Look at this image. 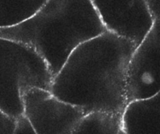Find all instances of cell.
<instances>
[{"instance_id": "2", "label": "cell", "mask_w": 160, "mask_h": 134, "mask_svg": "<svg viewBox=\"0 0 160 134\" xmlns=\"http://www.w3.org/2000/svg\"><path fill=\"white\" fill-rule=\"evenodd\" d=\"M106 30L90 0H47L28 21L0 27V38L32 47L55 75L76 47Z\"/></svg>"}, {"instance_id": "8", "label": "cell", "mask_w": 160, "mask_h": 134, "mask_svg": "<svg viewBox=\"0 0 160 134\" xmlns=\"http://www.w3.org/2000/svg\"><path fill=\"white\" fill-rule=\"evenodd\" d=\"M72 134H125L122 113L104 110L86 113Z\"/></svg>"}, {"instance_id": "10", "label": "cell", "mask_w": 160, "mask_h": 134, "mask_svg": "<svg viewBox=\"0 0 160 134\" xmlns=\"http://www.w3.org/2000/svg\"><path fill=\"white\" fill-rule=\"evenodd\" d=\"M13 133L35 134V129L30 120L24 113L15 118V126Z\"/></svg>"}, {"instance_id": "3", "label": "cell", "mask_w": 160, "mask_h": 134, "mask_svg": "<svg viewBox=\"0 0 160 134\" xmlns=\"http://www.w3.org/2000/svg\"><path fill=\"white\" fill-rule=\"evenodd\" d=\"M54 75L38 52L24 43L0 38V110L17 118L23 114L28 89H50Z\"/></svg>"}, {"instance_id": "1", "label": "cell", "mask_w": 160, "mask_h": 134, "mask_svg": "<svg viewBox=\"0 0 160 134\" xmlns=\"http://www.w3.org/2000/svg\"><path fill=\"white\" fill-rule=\"evenodd\" d=\"M136 43L111 31L84 42L54 75L50 90L88 113L127 106L129 66Z\"/></svg>"}, {"instance_id": "11", "label": "cell", "mask_w": 160, "mask_h": 134, "mask_svg": "<svg viewBox=\"0 0 160 134\" xmlns=\"http://www.w3.org/2000/svg\"><path fill=\"white\" fill-rule=\"evenodd\" d=\"M148 8L153 20H160V0H146Z\"/></svg>"}, {"instance_id": "9", "label": "cell", "mask_w": 160, "mask_h": 134, "mask_svg": "<svg viewBox=\"0 0 160 134\" xmlns=\"http://www.w3.org/2000/svg\"><path fill=\"white\" fill-rule=\"evenodd\" d=\"M47 0H0V27L18 25L36 14Z\"/></svg>"}, {"instance_id": "4", "label": "cell", "mask_w": 160, "mask_h": 134, "mask_svg": "<svg viewBox=\"0 0 160 134\" xmlns=\"http://www.w3.org/2000/svg\"><path fill=\"white\" fill-rule=\"evenodd\" d=\"M23 107L36 134H72L85 115L81 107L63 101L50 89L38 87L26 92Z\"/></svg>"}, {"instance_id": "5", "label": "cell", "mask_w": 160, "mask_h": 134, "mask_svg": "<svg viewBox=\"0 0 160 134\" xmlns=\"http://www.w3.org/2000/svg\"><path fill=\"white\" fill-rule=\"evenodd\" d=\"M160 89V20L137 46L127 77V101L143 99Z\"/></svg>"}, {"instance_id": "6", "label": "cell", "mask_w": 160, "mask_h": 134, "mask_svg": "<svg viewBox=\"0 0 160 134\" xmlns=\"http://www.w3.org/2000/svg\"><path fill=\"white\" fill-rule=\"evenodd\" d=\"M106 29L132 40L138 46L154 20L146 0H90Z\"/></svg>"}, {"instance_id": "7", "label": "cell", "mask_w": 160, "mask_h": 134, "mask_svg": "<svg viewBox=\"0 0 160 134\" xmlns=\"http://www.w3.org/2000/svg\"><path fill=\"white\" fill-rule=\"evenodd\" d=\"M122 122L125 134H160V89L148 97L127 103Z\"/></svg>"}]
</instances>
